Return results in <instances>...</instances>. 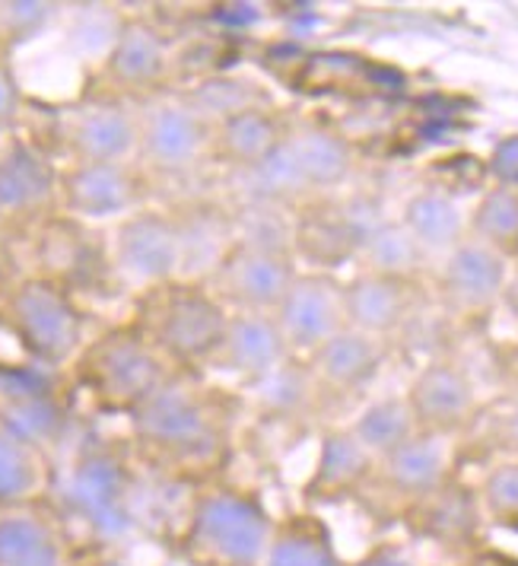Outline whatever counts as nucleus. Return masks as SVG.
<instances>
[{"label":"nucleus","mask_w":518,"mask_h":566,"mask_svg":"<svg viewBox=\"0 0 518 566\" xmlns=\"http://www.w3.org/2000/svg\"><path fill=\"white\" fill-rule=\"evenodd\" d=\"M134 427L156 462L201 474L223 464L230 452L233 408L216 388L169 376L134 411Z\"/></svg>","instance_id":"f257e3e1"},{"label":"nucleus","mask_w":518,"mask_h":566,"mask_svg":"<svg viewBox=\"0 0 518 566\" xmlns=\"http://www.w3.org/2000/svg\"><path fill=\"white\" fill-rule=\"evenodd\" d=\"M277 518L255 493L216 488L198 496L184 528V554L194 566H261Z\"/></svg>","instance_id":"f03ea898"},{"label":"nucleus","mask_w":518,"mask_h":566,"mask_svg":"<svg viewBox=\"0 0 518 566\" xmlns=\"http://www.w3.org/2000/svg\"><path fill=\"white\" fill-rule=\"evenodd\" d=\"M230 322V310L201 283L150 286L140 306V335L162 354V360L213 363Z\"/></svg>","instance_id":"7ed1b4c3"},{"label":"nucleus","mask_w":518,"mask_h":566,"mask_svg":"<svg viewBox=\"0 0 518 566\" xmlns=\"http://www.w3.org/2000/svg\"><path fill=\"white\" fill-rule=\"evenodd\" d=\"M350 166L353 156L340 134L321 125H303L286 130L274 156L245 172V179L255 185V195L264 205L277 207L337 188L350 176Z\"/></svg>","instance_id":"20e7f679"},{"label":"nucleus","mask_w":518,"mask_h":566,"mask_svg":"<svg viewBox=\"0 0 518 566\" xmlns=\"http://www.w3.org/2000/svg\"><path fill=\"white\" fill-rule=\"evenodd\" d=\"M299 268L284 239L239 235L233 249L208 274L210 293L230 312L274 315Z\"/></svg>","instance_id":"39448f33"},{"label":"nucleus","mask_w":518,"mask_h":566,"mask_svg":"<svg viewBox=\"0 0 518 566\" xmlns=\"http://www.w3.org/2000/svg\"><path fill=\"white\" fill-rule=\"evenodd\" d=\"M80 373L99 401L130 411H137L169 379L162 354L140 332H118L93 344Z\"/></svg>","instance_id":"423d86ee"},{"label":"nucleus","mask_w":518,"mask_h":566,"mask_svg":"<svg viewBox=\"0 0 518 566\" xmlns=\"http://www.w3.org/2000/svg\"><path fill=\"white\" fill-rule=\"evenodd\" d=\"M293 357H309L318 344L347 328V286L328 271H299L274 312Z\"/></svg>","instance_id":"0eeeda50"},{"label":"nucleus","mask_w":518,"mask_h":566,"mask_svg":"<svg viewBox=\"0 0 518 566\" xmlns=\"http://www.w3.org/2000/svg\"><path fill=\"white\" fill-rule=\"evenodd\" d=\"M213 125L191 103L159 99L137 118V150L162 172H184L210 154Z\"/></svg>","instance_id":"6e6552de"},{"label":"nucleus","mask_w":518,"mask_h":566,"mask_svg":"<svg viewBox=\"0 0 518 566\" xmlns=\"http://www.w3.org/2000/svg\"><path fill=\"white\" fill-rule=\"evenodd\" d=\"M10 312H13V328L20 332L23 344L35 357L64 360L77 350L80 315L54 283L32 281L20 286Z\"/></svg>","instance_id":"1a4fd4ad"},{"label":"nucleus","mask_w":518,"mask_h":566,"mask_svg":"<svg viewBox=\"0 0 518 566\" xmlns=\"http://www.w3.org/2000/svg\"><path fill=\"white\" fill-rule=\"evenodd\" d=\"M408 405L414 411L416 427L426 437H448L467 427L477 408V395L462 366L436 360L423 366L408 388Z\"/></svg>","instance_id":"9d476101"},{"label":"nucleus","mask_w":518,"mask_h":566,"mask_svg":"<svg viewBox=\"0 0 518 566\" xmlns=\"http://www.w3.org/2000/svg\"><path fill=\"white\" fill-rule=\"evenodd\" d=\"M289 360H293V354L286 347L274 315L230 312L220 350L213 357V363L223 373H233V376L252 382V386H261L264 379L281 373Z\"/></svg>","instance_id":"9b49d317"},{"label":"nucleus","mask_w":518,"mask_h":566,"mask_svg":"<svg viewBox=\"0 0 518 566\" xmlns=\"http://www.w3.org/2000/svg\"><path fill=\"white\" fill-rule=\"evenodd\" d=\"M506 283H509L506 255L493 252L490 245H484L471 235L445 255L440 274L445 306L462 312V315L490 310L493 303L506 293Z\"/></svg>","instance_id":"f8f14e48"},{"label":"nucleus","mask_w":518,"mask_h":566,"mask_svg":"<svg viewBox=\"0 0 518 566\" xmlns=\"http://www.w3.org/2000/svg\"><path fill=\"white\" fill-rule=\"evenodd\" d=\"M182 261V227L156 217V213H137L121 223L115 239V264L134 277V281L169 283Z\"/></svg>","instance_id":"ddd939ff"},{"label":"nucleus","mask_w":518,"mask_h":566,"mask_svg":"<svg viewBox=\"0 0 518 566\" xmlns=\"http://www.w3.org/2000/svg\"><path fill=\"white\" fill-rule=\"evenodd\" d=\"M385 360V340L343 328L306 357L311 382L321 395H350L366 388Z\"/></svg>","instance_id":"4468645a"},{"label":"nucleus","mask_w":518,"mask_h":566,"mask_svg":"<svg viewBox=\"0 0 518 566\" xmlns=\"http://www.w3.org/2000/svg\"><path fill=\"white\" fill-rule=\"evenodd\" d=\"M286 130L289 125L271 105H252L213 125L210 154H216L226 166L245 176L274 156V150L284 144Z\"/></svg>","instance_id":"2eb2a0df"},{"label":"nucleus","mask_w":518,"mask_h":566,"mask_svg":"<svg viewBox=\"0 0 518 566\" xmlns=\"http://www.w3.org/2000/svg\"><path fill=\"white\" fill-rule=\"evenodd\" d=\"M347 286V328L389 340L411 315V281L357 271Z\"/></svg>","instance_id":"dca6fc26"},{"label":"nucleus","mask_w":518,"mask_h":566,"mask_svg":"<svg viewBox=\"0 0 518 566\" xmlns=\"http://www.w3.org/2000/svg\"><path fill=\"white\" fill-rule=\"evenodd\" d=\"M445 474H448V455H445L442 437L420 433L401 449H394L391 455L379 459L369 484H379L382 490H389L391 496H401L414 506L445 484Z\"/></svg>","instance_id":"f3484780"},{"label":"nucleus","mask_w":518,"mask_h":566,"mask_svg":"<svg viewBox=\"0 0 518 566\" xmlns=\"http://www.w3.org/2000/svg\"><path fill=\"white\" fill-rule=\"evenodd\" d=\"M0 566H67V544L35 503L0 510Z\"/></svg>","instance_id":"a211bd4d"},{"label":"nucleus","mask_w":518,"mask_h":566,"mask_svg":"<svg viewBox=\"0 0 518 566\" xmlns=\"http://www.w3.org/2000/svg\"><path fill=\"white\" fill-rule=\"evenodd\" d=\"M372 468H376V459L357 442L350 430H331L321 439L318 462L306 484V500L335 503L340 496H350L369 484Z\"/></svg>","instance_id":"6ab92c4d"},{"label":"nucleus","mask_w":518,"mask_h":566,"mask_svg":"<svg viewBox=\"0 0 518 566\" xmlns=\"http://www.w3.org/2000/svg\"><path fill=\"white\" fill-rule=\"evenodd\" d=\"M80 163H121L137 150V118L118 105H89L67 128Z\"/></svg>","instance_id":"aec40b11"},{"label":"nucleus","mask_w":518,"mask_h":566,"mask_svg":"<svg viewBox=\"0 0 518 566\" xmlns=\"http://www.w3.org/2000/svg\"><path fill=\"white\" fill-rule=\"evenodd\" d=\"M261 566H347L337 554L328 525L311 513L277 518Z\"/></svg>","instance_id":"412c9836"},{"label":"nucleus","mask_w":518,"mask_h":566,"mask_svg":"<svg viewBox=\"0 0 518 566\" xmlns=\"http://www.w3.org/2000/svg\"><path fill=\"white\" fill-rule=\"evenodd\" d=\"M64 201L86 217H108L134 201V181L125 163H80L64 179Z\"/></svg>","instance_id":"4be33fe9"},{"label":"nucleus","mask_w":518,"mask_h":566,"mask_svg":"<svg viewBox=\"0 0 518 566\" xmlns=\"http://www.w3.org/2000/svg\"><path fill=\"white\" fill-rule=\"evenodd\" d=\"M347 430L357 437V442L376 462L391 455L394 449H401L404 442L420 437V427H416L408 398H379V401H372Z\"/></svg>","instance_id":"5701e85b"},{"label":"nucleus","mask_w":518,"mask_h":566,"mask_svg":"<svg viewBox=\"0 0 518 566\" xmlns=\"http://www.w3.org/2000/svg\"><path fill=\"white\" fill-rule=\"evenodd\" d=\"M357 258L363 261L360 271L411 281V274L420 268L426 252L420 249V242L404 223H376L372 230L360 232Z\"/></svg>","instance_id":"b1692460"},{"label":"nucleus","mask_w":518,"mask_h":566,"mask_svg":"<svg viewBox=\"0 0 518 566\" xmlns=\"http://www.w3.org/2000/svg\"><path fill=\"white\" fill-rule=\"evenodd\" d=\"M423 252H452L465 242V223L458 207L442 195H416L401 220Z\"/></svg>","instance_id":"393cba45"},{"label":"nucleus","mask_w":518,"mask_h":566,"mask_svg":"<svg viewBox=\"0 0 518 566\" xmlns=\"http://www.w3.org/2000/svg\"><path fill=\"white\" fill-rule=\"evenodd\" d=\"M414 513L420 515V532L442 541V544H458V541L471 538L477 528V518H480L477 500L455 493L445 484L436 493L414 503Z\"/></svg>","instance_id":"a878e982"},{"label":"nucleus","mask_w":518,"mask_h":566,"mask_svg":"<svg viewBox=\"0 0 518 566\" xmlns=\"http://www.w3.org/2000/svg\"><path fill=\"white\" fill-rule=\"evenodd\" d=\"M471 239L490 245L499 255L518 252V185H499L471 217Z\"/></svg>","instance_id":"bb28decb"},{"label":"nucleus","mask_w":518,"mask_h":566,"mask_svg":"<svg viewBox=\"0 0 518 566\" xmlns=\"http://www.w3.org/2000/svg\"><path fill=\"white\" fill-rule=\"evenodd\" d=\"M52 191V172L29 154H13L0 166V207L27 210Z\"/></svg>","instance_id":"cd10ccee"},{"label":"nucleus","mask_w":518,"mask_h":566,"mask_svg":"<svg viewBox=\"0 0 518 566\" xmlns=\"http://www.w3.org/2000/svg\"><path fill=\"white\" fill-rule=\"evenodd\" d=\"M42 484V464L23 442L0 437V510L23 506L35 500V490Z\"/></svg>","instance_id":"c85d7f7f"},{"label":"nucleus","mask_w":518,"mask_h":566,"mask_svg":"<svg viewBox=\"0 0 518 566\" xmlns=\"http://www.w3.org/2000/svg\"><path fill=\"white\" fill-rule=\"evenodd\" d=\"M112 71L115 77H121L125 83H150L159 77L162 71V45L150 29L134 27L128 29L112 54Z\"/></svg>","instance_id":"c756f323"},{"label":"nucleus","mask_w":518,"mask_h":566,"mask_svg":"<svg viewBox=\"0 0 518 566\" xmlns=\"http://www.w3.org/2000/svg\"><path fill=\"white\" fill-rule=\"evenodd\" d=\"M480 515L506 532H518V462L496 464L477 493Z\"/></svg>","instance_id":"7c9ffc66"},{"label":"nucleus","mask_w":518,"mask_h":566,"mask_svg":"<svg viewBox=\"0 0 518 566\" xmlns=\"http://www.w3.org/2000/svg\"><path fill=\"white\" fill-rule=\"evenodd\" d=\"M496 433H499L503 449L518 455V398L509 405V411L499 417V430H496Z\"/></svg>","instance_id":"2f4dec72"},{"label":"nucleus","mask_w":518,"mask_h":566,"mask_svg":"<svg viewBox=\"0 0 518 566\" xmlns=\"http://www.w3.org/2000/svg\"><path fill=\"white\" fill-rule=\"evenodd\" d=\"M347 566H411V564H404V560H398V557H389V554H372V557H363V560H357V564H347Z\"/></svg>","instance_id":"473e14b6"},{"label":"nucleus","mask_w":518,"mask_h":566,"mask_svg":"<svg viewBox=\"0 0 518 566\" xmlns=\"http://www.w3.org/2000/svg\"><path fill=\"white\" fill-rule=\"evenodd\" d=\"M503 296H506V300H509V306L518 312V277L516 281L506 283V293H503Z\"/></svg>","instance_id":"72a5a7b5"},{"label":"nucleus","mask_w":518,"mask_h":566,"mask_svg":"<svg viewBox=\"0 0 518 566\" xmlns=\"http://www.w3.org/2000/svg\"><path fill=\"white\" fill-rule=\"evenodd\" d=\"M474 566H490V564H474Z\"/></svg>","instance_id":"f704fd0d"}]
</instances>
